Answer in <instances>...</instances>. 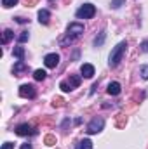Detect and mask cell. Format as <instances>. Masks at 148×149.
Masks as SVG:
<instances>
[{
  "instance_id": "1",
  "label": "cell",
  "mask_w": 148,
  "mask_h": 149,
  "mask_svg": "<svg viewBox=\"0 0 148 149\" xmlns=\"http://www.w3.org/2000/svg\"><path fill=\"white\" fill-rule=\"evenodd\" d=\"M125 49H127V42L124 40V42H120L113 50H111L110 54V61H108V64H110L111 68H115V66H118V63L122 61V56H124V52H125Z\"/></svg>"
},
{
  "instance_id": "2",
  "label": "cell",
  "mask_w": 148,
  "mask_h": 149,
  "mask_svg": "<svg viewBox=\"0 0 148 149\" xmlns=\"http://www.w3.org/2000/svg\"><path fill=\"white\" fill-rule=\"evenodd\" d=\"M80 81H82V78H80L78 74H70L68 81H61V83H59V88H61L63 92H70V90H73V88H77V87L80 85Z\"/></svg>"
},
{
  "instance_id": "3",
  "label": "cell",
  "mask_w": 148,
  "mask_h": 149,
  "mask_svg": "<svg viewBox=\"0 0 148 149\" xmlns=\"http://www.w3.org/2000/svg\"><path fill=\"white\" fill-rule=\"evenodd\" d=\"M96 14V7L92 3H84L78 10H77V17L78 19H91Z\"/></svg>"
},
{
  "instance_id": "4",
  "label": "cell",
  "mask_w": 148,
  "mask_h": 149,
  "mask_svg": "<svg viewBox=\"0 0 148 149\" xmlns=\"http://www.w3.org/2000/svg\"><path fill=\"white\" fill-rule=\"evenodd\" d=\"M103 127H105V120L103 118H92L91 120V123L87 125V134H99L101 130H103Z\"/></svg>"
},
{
  "instance_id": "5",
  "label": "cell",
  "mask_w": 148,
  "mask_h": 149,
  "mask_svg": "<svg viewBox=\"0 0 148 149\" xmlns=\"http://www.w3.org/2000/svg\"><path fill=\"white\" fill-rule=\"evenodd\" d=\"M19 95L25 97V99H35L37 97V88L30 83H25L19 87Z\"/></svg>"
},
{
  "instance_id": "6",
  "label": "cell",
  "mask_w": 148,
  "mask_h": 149,
  "mask_svg": "<svg viewBox=\"0 0 148 149\" xmlns=\"http://www.w3.org/2000/svg\"><path fill=\"white\" fill-rule=\"evenodd\" d=\"M82 33H84V24H80V23H70V26L66 30V37L75 40V38L80 37Z\"/></svg>"
},
{
  "instance_id": "7",
  "label": "cell",
  "mask_w": 148,
  "mask_h": 149,
  "mask_svg": "<svg viewBox=\"0 0 148 149\" xmlns=\"http://www.w3.org/2000/svg\"><path fill=\"white\" fill-rule=\"evenodd\" d=\"M14 132H16L18 135H21V137H28V135H35V134H37V128H33V127L28 125V123H21V125L16 127Z\"/></svg>"
},
{
  "instance_id": "8",
  "label": "cell",
  "mask_w": 148,
  "mask_h": 149,
  "mask_svg": "<svg viewBox=\"0 0 148 149\" xmlns=\"http://www.w3.org/2000/svg\"><path fill=\"white\" fill-rule=\"evenodd\" d=\"M44 64H45L47 68H56V66L59 64V56H58L56 52H52V54H47V56L44 57Z\"/></svg>"
},
{
  "instance_id": "9",
  "label": "cell",
  "mask_w": 148,
  "mask_h": 149,
  "mask_svg": "<svg viewBox=\"0 0 148 149\" xmlns=\"http://www.w3.org/2000/svg\"><path fill=\"white\" fill-rule=\"evenodd\" d=\"M26 71H28V64L25 61H18L14 64V68H12V73L16 76H23V73H26Z\"/></svg>"
},
{
  "instance_id": "10",
  "label": "cell",
  "mask_w": 148,
  "mask_h": 149,
  "mask_svg": "<svg viewBox=\"0 0 148 149\" xmlns=\"http://www.w3.org/2000/svg\"><path fill=\"white\" fill-rule=\"evenodd\" d=\"M80 73H82L84 78H92L94 76V66L89 64V63H85V64L80 66Z\"/></svg>"
},
{
  "instance_id": "11",
  "label": "cell",
  "mask_w": 148,
  "mask_h": 149,
  "mask_svg": "<svg viewBox=\"0 0 148 149\" xmlns=\"http://www.w3.org/2000/svg\"><path fill=\"white\" fill-rule=\"evenodd\" d=\"M49 19H51V14H49L47 9L38 10V21H40V24H49Z\"/></svg>"
},
{
  "instance_id": "12",
  "label": "cell",
  "mask_w": 148,
  "mask_h": 149,
  "mask_svg": "<svg viewBox=\"0 0 148 149\" xmlns=\"http://www.w3.org/2000/svg\"><path fill=\"white\" fill-rule=\"evenodd\" d=\"M106 92L110 95H118L120 94V83L118 81H111L110 85H108V88H106Z\"/></svg>"
},
{
  "instance_id": "13",
  "label": "cell",
  "mask_w": 148,
  "mask_h": 149,
  "mask_svg": "<svg viewBox=\"0 0 148 149\" xmlns=\"http://www.w3.org/2000/svg\"><path fill=\"white\" fill-rule=\"evenodd\" d=\"M12 54L18 57V61H25V49L23 47H14Z\"/></svg>"
},
{
  "instance_id": "14",
  "label": "cell",
  "mask_w": 148,
  "mask_h": 149,
  "mask_svg": "<svg viewBox=\"0 0 148 149\" xmlns=\"http://www.w3.org/2000/svg\"><path fill=\"white\" fill-rule=\"evenodd\" d=\"M77 149H92V142L89 139H84L77 144Z\"/></svg>"
},
{
  "instance_id": "15",
  "label": "cell",
  "mask_w": 148,
  "mask_h": 149,
  "mask_svg": "<svg viewBox=\"0 0 148 149\" xmlns=\"http://www.w3.org/2000/svg\"><path fill=\"white\" fill-rule=\"evenodd\" d=\"M45 76H47V73H45L44 70H35V73H33V78H35L37 81H42V80H45Z\"/></svg>"
},
{
  "instance_id": "16",
  "label": "cell",
  "mask_w": 148,
  "mask_h": 149,
  "mask_svg": "<svg viewBox=\"0 0 148 149\" xmlns=\"http://www.w3.org/2000/svg\"><path fill=\"white\" fill-rule=\"evenodd\" d=\"M12 37H14L12 30H5V31H4V37H2V43H4V45H5V43H9V40H11Z\"/></svg>"
},
{
  "instance_id": "17",
  "label": "cell",
  "mask_w": 148,
  "mask_h": 149,
  "mask_svg": "<svg viewBox=\"0 0 148 149\" xmlns=\"http://www.w3.org/2000/svg\"><path fill=\"white\" fill-rule=\"evenodd\" d=\"M105 38H106V33H105V31H101V33H99V37L94 38V45H96V47H101V45H103V42H105Z\"/></svg>"
},
{
  "instance_id": "18",
  "label": "cell",
  "mask_w": 148,
  "mask_h": 149,
  "mask_svg": "<svg viewBox=\"0 0 148 149\" xmlns=\"http://www.w3.org/2000/svg\"><path fill=\"white\" fill-rule=\"evenodd\" d=\"M19 0H2V5L5 7V9H9V7H12V5H16Z\"/></svg>"
},
{
  "instance_id": "19",
  "label": "cell",
  "mask_w": 148,
  "mask_h": 149,
  "mask_svg": "<svg viewBox=\"0 0 148 149\" xmlns=\"http://www.w3.org/2000/svg\"><path fill=\"white\" fill-rule=\"evenodd\" d=\"M140 74H141L143 80H148V66H141L140 68Z\"/></svg>"
},
{
  "instance_id": "20",
  "label": "cell",
  "mask_w": 148,
  "mask_h": 149,
  "mask_svg": "<svg viewBox=\"0 0 148 149\" xmlns=\"http://www.w3.org/2000/svg\"><path fill=\"white\" fill-rule=\"evenodd\" d=\"M30 38V35H28V31H21V35L18 37V40H19V43H25L26 40Z\"/></svg>"
},
{
  "instance_id": "21",
  "label": "cell",
  "mask_w": 148,
  "mask_h": 149,
  "mask_svg": "<svg viewBox=\"0 0 148 149\" xmlns=\"http://www.w3.org/2000/svg\"><path fill=\"white\" fill-rule=\"evenodd\" d=\"M45 144H47V146H54V144H56V137H54V135H47V137H45Z\"/></svg>"
},
{
  "instance_id": "22",
  "label": "cell",
  "mask_w": 148,
  "mask_h": 149,
  "mask_svg": "<svg viewBox=\"0 0 148 149\" xmlns=\"http://www.w3.org/2000/svg\"><path fill=\"white\" fill-rule=\"evenodd\" d=\"M125 3V0H111V7L113 9H118V7H122Z\"/></svg>"
},
{
  "instance_id": "23",
  "label": "cell",
  "mask_w": 148,
  "mask_h": 149,
  "mask_svg": "<svg viewBox=\"0 0 148 149\" xmlns=\"http://www.w3.org/2000/svg\"><path fill=\"white\" fill-rule=\"evenodd\" d=\"M2 149H14V144H12V142H5V144L2 146Z\"/></svg>"
},
{
  "instance_id": "24",
  "label": "cell",
  "mask_w": 148,
  "mask_h": 149,
  "mask_svg": "<svg viewBox=\"0 0 148 149\" xmlns=\"http://www.w3.org/2000/svg\"><path fill=\"white\" fill-rule=\"evenodd\" d=\"M141 49H143V52H148V40H145V42L141 43Z\"/></svg>"
},
{
  "instance_id": "25",
  "label": "cell",
  "mask_w": 148,
  "mask_h": 149,
  "mask_svg": "<svg viewBox=\"0 0 148 149\" xmlns=\"http://www.w3.org/2000/svg\"><path fill=\"white\" fill-rule=\"evenodd\" d=\"M16 21H18L19 24H25V23H28V19H25V17H16Z\"/></svg>"
},
{
  "instance_id": "26",
  "label": "cell",
  "mask_w": 148,
  "mask_h": 149,
  "mask_svg": "<svg viewBox=\"0 0 148 149\" xmlns=\"http://www.w3.org/2000/svg\"><path fill=\"white\" fill-rule=\"evenodd\" d=\"M21 149H32V144H23Z\"/></svg>"
}]
</instances>
